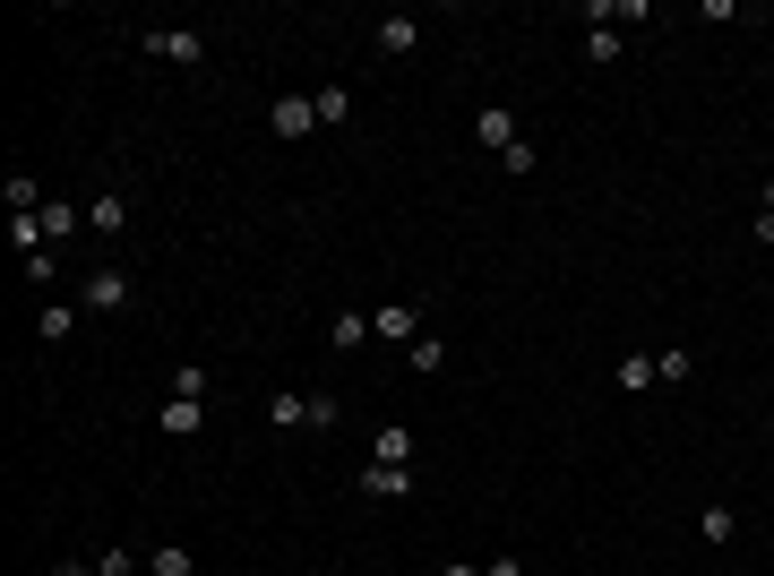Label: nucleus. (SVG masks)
<instances>
[{
  "label": "nucleus",
  "mask_w": 774,
  "mask_h": 576,
  "mask_svg": "<svg viewBox=\"0 0 774 576\" xmlns=\"http://www.w3.org/2000/svg\"><path fill=\"white\" fill-rule=\"evenodd\" d=\"M147 52H155V61L199 69V61H207V35H199V26H147Z\"/></svg>",
  "instance_id": "nucleus-1"
},
{
  "label": "nucleus",
  "mask_w": 774,
  "mask_h": 576,
  "mask_svg": "<svg viewBox=\"0 0 774 576\" xmlns=\"http://www.w3.org/2000/svg\"><path fill=\"white\" fill-rule=\"evenodd\" d=\"M78 302H87V310H129V267H96Z\"/></svg>",
  "instance_id": "nucleus-2"
},
{
  "label": "nucleus",
  "mask_w": 774,
  "mask_h": 576,
  "mask_svg": "<svg viewBox=\"0 0 774 576\" xmlns=\"http://www.w3.org/2000/svg\"><path fill=\"white\" fill-rule=\"evenodd\" d=\"M276 138H310V129H319V95H276Z\"/></svg>",
  "instance_id": "nucleus-3"
},
{
  "label": "nucleus",
  "mask_w": 774,
  "mask_h": 576,
  "mask_svg": "<svg viewBox=\"0 0 774 576\" xmlns=\"http://www.w3.org/2000/svg\"><path fill=\"white\" fill-rule=\"evenodd\" d=\"M370 336H396V345H414V336H422V310H414V302H379V310H370Z\"/></svg>",
  "instance_id": "nucleus-4"
},
{
  "label": "nucleus",
  "mask_w": 774,
  "mask_h": 576,
  "mask_svg": "<svg viewBox=\"0 0 774 576\" xmlns=\"http://www.w3.org/2000/svg\"><path fill=\"white\" fill-rule=\"evenodd\" d=\"M414 43H422V17H405V9H396V17H379V52H388V61H405Z\"/></svg>",
  "instance_id": "nucleus-5"
},
{
  "label": "nucleus",
  "mask_w": 774,
  "mask_h": 576,
  "mask_svg": "<svg viewBox=\"0 0 774 576\" xmlns=\"http://www.w3.org/2000/svg\"><path fill=\"white\" fill-rule=\"evenodd\" d=\"M199 422H207V405H199V396H173V405L155 413V431H164V439H190Z\"/></svg>",
  "instance_id": "nucleus-6"
},
{
  "label": "nucleus",
  "mask_w": 774,
  "mask_h": 576,
  "mask_svg": "<svg viewBox=\"0 0 774 576\" xmlns=\"http://www.w3.org/2000/svg\"><path fill=\"white\" fill-rule=\"evenodd\" d=\"M473 138H482L491 155H508V146H517V113H508V104H491V113L473 120Z\"/></svg>",
  "instance_id": "nucleus-7"
},
{
  "label": "nucleus",
  "mask_w": 774,
  "mask_h": 576,
  "mask_svg": "<svg viewBox=\"0 0 774 576\" xmlns=\"http://www.w3.org/2000/svg\"><path fill=\"white\" fill-rule=\"evenodd\" d=\"M361 490H370V499H405L414 473H405V464H361Z\"/></svg>",
  "instance_id": "nucleus-8"
},
{
  "label": "nucleus",
  "mask_w": 774,
  "mask_h": 576,
  "mask_svg": "<svg viewBox=\"0 0 774 576\" xmlns=\"http://www.w3.org/2000/svg\"><path fill=\"white\" fill-rule=\"evenodd\" d=\"M69 328H78V302H43V319H35V336H43V345H61Z\"/></svg>",
  "instance_id": "nucleus-9"
},
{
  "label": "nucleus",
  "mask_w": 774,
  "mask_h": 576,
  "mask_svg": "<svg viewBox=\"0 0 774 576\" xmlns=\"http://www.w3.org/2000/svg\"><path fill=\"white\" fill-rule=\"evenodd\" d=\"M267 422H276V431H293V422H310V396H293V387H276V396H267Z\"/></svg>",
  "instance_id": "nucleus-10"
},
{
  "label": "nucleus",
  "mask_w": 774,
  "mask_h": 576,
  "mask_svg": "<svg viewBox=\"0 0 774 576\" xmlns=\"http://www.w3.org/2000/svg\"><path fill=\"white\" fill-rule=\"evenodd\" d=\"M361 336H370V319H361V310H335L328 345H335V353H361Z\"/></svg>",
  "instance_id": "nucleus-11"
},
{
  "label": "nucleus",
  "mask_w": 774,
  "mask_h": 576,
  "mask_svg": "<svg viewBox=\"0 0 774 576\" xmlns=\"http://www.w3.org/2000/svg\"><path fill=\"white\" fill-rule=\"evenodd\" d=\"M370 464H414V431H379L370 439Z\"/></svg>",
  "instance_id": "nucleus-12"
},
{
  "label": "nucleus",
  "mask_w": 774,
  "mask_h": 576,
  "mask_svg": "<svg viewBox=\"0 0 774 576\" xmlns=\"http://www.w3.org/2000/svg\"><path fill=\"white\" fill-rule=\"evenodd\" d=\"M611 379H620V387H629V396H646V387H663V379H655V361H646V353H629V361H620V370H611Z\"/></svg>",
  "instance_id": "nucleus-13"
},
{
  "label": "nucleus",
  "mask_w": 774,
  "mask_h": 576,
  "mask_svg": "<svg viewBox=\"0 0 774 576\" xmlns=\"http://www.w3.org/2000/svg\"><path fill=\"white\" fill-rule=\"evenodd\" d=\"M405 370H447V345L440 336H414V345H405Z\"/></svg>",
  "instance_id": "nucleus-14"
},
{
  "label": "nucleus",
  "mask_w": 774,
  "mask_h": 576,
  "mask_svg": "<svg viewBox=\"0 0 774 576\" xmlns=\"http://www.w3.org/2000/svg\"><path fill=\"white\" fill-rule=\"evenodd\" d=\"M87 225H96V232H120V225H129V199H96V207H87Z\"/></svg>",
  "instance_id": "nucleus-15"
},
{
  "label": "nucleus",
  "mask_w": 774,
  "mask_h": 576,
  "mask_svg": "<svg viewBox=\"0 0 774 576\" xmlns=\"http://www.w3.org/2000/svg\"><path fill=\"white\" fill-rule=\"evenodd\" d=\"M585 61H602V69H611V61H620V26H594V35H585Z\"/></svg>",
  "instance_id": "nucleus-16"
},
{
  "label": "nucleus",
  "mask_w": 774,
  "mask_h": 576,
  "mask_svg": "<svg viewBox=\"0 0 774 576\" xmlns=\"http://www.w3.org/2000/svg\"><path fill=\"white\" fill-rule=\"evenodd\" d=\"M155 576H199V560H190L181 542H164V551H155Z\"/></svg>",
  "instance_id": "nucleus-17"
},
{
  "label": "nucleus",
  "mask_w": 774,
  "mask_h": 576,
  "mask_svg": "<svg viewBox=\"0 0 774 576\" xmlns=\"http://www.w3.org/2000/svg\"><path fill=\"white\" fill-rule=\"evenodd\" d=\"M732 534H740V516H732V508H706V542H714V551H723V542H732Z\"/></svg>",
  "instance_id": "nucleus-18"
},
{
  "label": "nucleus",
  "mask_w": 774,
  "mask_h": 576,
  "mask_svg": "<svg viewBox=\"0 0 774 576\" xmlns=\"http://www.w3.org/2000/svg\"><path fill=\"white\" fill-rule=\"evenodd\" d=\"M688 370H697V353H688V345H671L663 361H655V379H688Z\"/></svg>",
  "instance_id": "nucleus-19"
},
{
  "label": "nucleus",
  "mask_w": 774,
  "mask_h": 576,
  "mask_svg": "<svg viewBox=\"0 0 774 576\" xmlns=\"http://www.w3.org/2000/svg\"><path fill=\"white\" fill-rule=\"evenodd\" d=\"M353 113V87H319V120H344Z\"/></svg>",
  "instance_id": "nucleus-20"
},
{
  "label": "nucleus",
  "mask_w": 774,
  "mask_h": 576,
  "mask_svg": "<svg viewBox=\"0 0 774 576\" xmlns=\"http://www.w3.org/2000/svg\"><path fill=\"white\" fill-rule=\"evenodd\" d=\"M129 568H138V551H129V542H112L104 560H96V576H129Z\"/></svg>",
  "instance_id": "nucleus-21"
},
{
  "label": "nucleus",
  "mask_w": 774,
  "mask_h": 576,
  "mask_svg": "<svg viewBox=\"0 0 774 576\" xmlns=\"http://www.w3.org/2000/svg\"><path fill=\"white\" fill-rule=\"evenodd\" d=\"M52 576H87V560H61V568H52Z\"/></svg>",
  "instance_id": "nucleus-22"
},
{
  "label": "nucleus",
  "mask_w": 774,
  "mask_h": 576,
  "mask_svg": "<svg viewBox=\"0 0 774 576\" xmlns=\"http://www.w3.org/2000/svg\"><path fill=\"white\" fill-rule=\"evenodd\" d=\"M758 241H766V249H774V216H758Z\"/></svg>",
  "instance_id": "nucleus-23"
},
{
  "label": "nucleus",
  "mask_w": 774,
  "mask_h": 576,
  "mask_svg": "<svg viewBox=\"0 0 774 576\" xmlns=\"http://www.w3.org/2000/svg\"><path fill=\"white\" fill-rule=\"evenodd\" d=\"M440 576H491V568H440Z\"/></svg>",
  "instance_id": "nucleus-24"
},
{
  "label": "nucleus",
  "mask_w": 774,
  "mask_h": 576,
  "mask_svg": "<svg viewBox=\"0 0 774 576\" xmlns=\"http://www.w3.org/2000/svg\"><path fill=\"white\" fill-rule=\"evenodd\" d=\"M758 216H774V181H766V207H758Z\"/></svg>",
  "instance_id": "nucleus-25"
}]
</instances>
